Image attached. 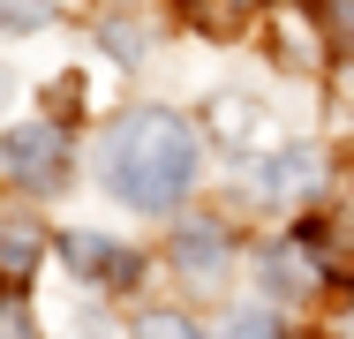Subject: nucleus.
Masks as SVG:
<instances>
[{"instance_id": "4468645a", "label": "nucleus", "mask_w": 354, "mask_h": 339, "mask_svg": "<svg viewBox=\"0 0 354 339\" xmlns=\"http://www.w3.org/2000/svg\"><path fill=\"white\" fill-rule=\"evenodd\" d=\"M106 46H113L121 61H136V53H143V30H129V23H106Z\"/></svg>"}, {"instance_id": "f8f14e48", "label": "nucleus", "mask_w": 354, "mask_h": 339, "mask_svg": "<svg viewBox=\"0 0 354 339\" xmlns=\"http://www.w3.org/2000/svg\"><path fill=\"white\" fill-rule=\"evenodd\" d=\"M53 8L61 0H0V23L8 30H38V23H53Z\"/></svg>"}, {"instance_id": "6e6552de", "label": "nucleus", "mask_w": 354, "mask_h": 339, "mask_svg": "<svg viewBox=\"0 0 354 339\" xmlns=\"http://www.w3.org/2000/svg\"><path fill=\"white\" fill-rule=\"evenodd\" d=\"M189 15H196L212 38H234V30L257 15V0H189Z\"/></svg>"}, {"instance_id": "2eb2a0df", "label": "nucleus", "mask_w": 354, "mask_h": 339, "mask_svg": "<svg viewBox=\"0 0 354 339\" xmlns=\"http://www.w3.org/2000/svg\"><path fill=\"white\" fill-rule=\"evenodd\" d=\"M347 332H354V302H347Z\"/></svg>"}, {"instance_id": "9d476101", "label": "nucleus", "mask_w": 354, "mask_h": 339, "mask_svg": "<svg viewBox=\"0 0 354 339\" xmlns=\"http://www.w3.org/2000/svg\"><path fill=\"white\" fill-rule=\"evenodd\" d=\"M317 23L339 53H354V0H317Z\"/></svg>"}, {"instance_id": "7ed1b4c3", "label": "nucleus", "mask_w": 354, "mask_h": 339, "mask_svg": "<svg viewBox=\"0 0 354 339\" xmlns=\"http://www.w3.org/2000/svg\"><path fill=\"white\" fill-rule=\"evenodd\" d=\"M317 181H324V158H317L309 143H286V151H272L264 166H249V189L264 203H301Z\"/></svg>"}, {"instance_id": "20e7f679", "label": "nucleus", "mask_w": 354, "mask_h": 339, "mask_svg": "<svg viewBox=\"0 0 354 339\" xmlns=\"http://www.w3.org/2000/svg\"><path fill=\"white\" fill-rule=\"evenodd\" d=\"M61 257H68V271L91 279V286H129V279H143V264L121 249V241H106V234H68Z\"/></svg>"}, {"instance_id": "ddd939ff", "label": "nucleus", "mask_w": 354, "mask_h": 339, "mask_svg": "<svg viewBox=\"0 0 354 339\" xmlns=\"http://www.w3.org/2000/svg\"><path fill=\"white\" fill-rule=\"evenodd\" d=\"M0 339H38L30 309H23V294H15V302H0Z\"/></svg>"}, {"instance_id": "1a4fd4ad", "label": "nucleus", "mask_w": 354, "mask_h": 339, "mask_svg": "<svg viewBox=\"0 0 354 339\" xmlns=\"http://www.w3.org/2000/svg\"><path fill=\"white\" fill-rule=\"evenodd\" d=\"M218 339H286V332H279L272 309H234V317L218 324Z\"/></svg>"}, {"instance_id": "f257e3e1", "label": "nucleus", "mask_w": 354, "mask_h": 339, "mask_svg": "<svg viewBox=\"0 0 354 339\" xmlns=\"http://www.w3.org/2000/svg\"><path fill=\"white\" fill-rule=\"evenodd\" d=\"M106 189L136 211H174L196 189V129L166 106H136L106 136Z\"/></svg>"}, {"instance_id": "0eeeda50", "label": "nucleus", "mask_w": 354, "mask_h": 339, "mask_svg": "<svg viewBox=\"0 0 354 339\" xmlns=\"http://www.w3.org/2000/svg\"><path fill=\"white\" fill-rule=\"evenodd\" d=\"M38 249H46V234L23 219V226H8L0 234V286H23L30 271H38Z\"/></svg>"}, {"instance_id": "f03ea898", "label": "nucleus", "mask_w": 354, "mask_h": 339, "mask_svg": "<svg viewBox=\"0 0 354 339\" xmlns=\"http://www.w3.org/2000/svg\"><path fill=\"white\" fill-rule=\"evenodd\" d=\"M0 166L15 189H61L68 181V136L53 121H23V129L0 136Z\"/></svg>"}, {"instance_id": "9b49d317", "label": "nucleus", "mask_w": 354, "mask_h": 339, "mask_svg": "<svg viewBox=\"0 0 354 339\" xmlns=\"http://www.w3.org/2000/svg\"><path fill=\"white\" fill-rule=\"evenodd\" d=\"M136 339H204L189 317H174V309H143L136 317Z\"/></svg>"}, {"instance_id": "423d86ee", "label": "nucleus", "mask_w": 354, "mask_h": 339, "mask_svg": "<svg viewBox=\"0 0 354 339\" xmlns=\"http://www.w3.org/2000/svg\"><path fill=\"white\" fill-rule=\"evenodd\" d=\"M324 257H317V234H294L279 241L272 257H264V279H272V294H317V279H324Z\"/></svg>"}, {"instance_id": "39448f33", "label": "nucleus", "mask_w": 354, "mask_h": 339, "mask_svg": "<svg viewBox=\"0 0 354 339\" xmlns=\"http://www.w3.org/2000/svg\"><path fill=\"white\" fill-rule=\"evenodd\" d=\"M174 264H181V279H204L212 286L218 271H226V226L218 219H189L174 234Z\"/></svg>"}]
</instances>
